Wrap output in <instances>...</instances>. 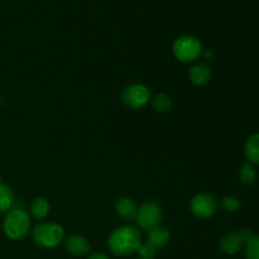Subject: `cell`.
I'll return each instance as SVG.
<instances>
[{
    "mask_svg": "<svg viewBox=\"0 0 259 259\" xmlns=\"http://www.w3.org/2000/svg\"><path fill=\"white\" fill-rule=\"evenodd\" d=\"M124 104L128 108L138 110L144 108L151 100V91L146 85L142 83H133V85L126 86L121 94Z\"/></svg>",
    "mask_w": 259,
    "mask_h": 259,
    "instance_id": "8992f818",
    "label": "cell"
},
{
    "mask_svg": "<svg viewBox=\"0 0 259 259\" xmlns=\"http://www.w3.org/2000/svg\"><path fill=\"white\" fill-rule=\"evenodd\" d=\"M202 55H204L205 57L207 58V60H210V58L212 57V52H211V51H210V50L205 51V52H204V51H202Z\"/></svg>",
    "mask_w": 259,
    "mask_h": 259,
    "instance_id": "7402d4cb",
    "label": "cell"
},
{
    "mask_svg": "<svg viewBox=\"0 0 259 259\" xmlns=\"http://www.w3.org/2000/svg\"><path fill=\"white\" fill-rule=\"evenodd\" d=\"M33 240L40 248H55L60 244L65 237V230L60 224L53 222L38 224L33 229Z\"/></svg>",
    "mask_w": 259,
    "mask_h": 259,
    "instance_id": "3957f363",
    "label": "cell"
},
{
    "mask_svg": "<svg viewBox=\"0 0 259 259\" xmlns=\"http://www.w3.org/2000/svg\"><path fill=\"white\" fill-rule=\"evenodd\" d=\"M115 210L119 217L125 220H131L136 217L137 205L129 197H120V199L116 200Z\"/></svg>",
    "mask_w": 259,
    "mask_h": 259,
    "instance_id": "7c38bea8",
    "label": "cell"
},
{
    "mask_svg": "<svg viewBox=\"0 0 259 259\" xmlns=\"http://www.w3.org/2000/svg\"><path fill=\"white\" fill-rule=\"evenodd\" d=\"M162 218L163 211L161 205L154 201H146L139 206V209H137L134 220L141 229L149 230L159 225Z\"/></svg>",
    "mask_w": 259,
    "mask_h": 259,
    "instance_id": "5b68a950",
    "label": "cell"
},
{
    "mask_svg": "<svg viewBox=\"0 0 259 259\" xmlns=\"http://www.w3.org/2000/svg\"><path fill=\"white\" fill-rule=\"evenodd\" d=\"M5 235L13 240L23 239L30 229V218L22 209L10 210L3 223Z\"/></svg>",
    "mask_w": 259,
    "mask_h": 259,
    "instance_id": "7a4b0ae2",
    "label": "cell"
},
{
    "mask_svg": "<svg viewBox=\"0 0 259 259\" xmlns=\"http://www.w3.org/2000/svg\"><path fill=\"white\" fill-rule=\"evenodd\" d=\"M152 106L157 113H167L172 108V100L166 94H157L152 99Z\"/></svg>",
    "mask_w": 259,
    "mask_h": 259,
    "instance_id": "2e32d148",
    "label": "cell"
},
{
    "mask_svg": "<svg viewBox=\"0 0 259 259\" xmlns=\"http://www.w3.org/2000/svg\"><path fill=\"white\" fill-rule=\"evenodd\" d=\"M141 244L142 238L139 230L129 225L116 228L108 240L110 252L118 257H128L133 253H137Z\"/></svg>",
    "mask_w": 259,
    "mask_h": 259,
    "instance_id": "6da1fadb",
    "label": "cell"
},
{
    "mask_svg": "<svg viewBox=\"0 0 259 259\" xmlns=\"http://www.w3.org/2000/svg\"><path fill=\"white\" fill-rule=\"evenodd\" d=\"M174 55L180 62H194L202 55L201 42L192 35H182L175 40Z\"/></svg>",
    "mask_w": 259,
    "mask_h": 259,
    "instance_id": "277c9868",
    "label": "cell"
},
{
    "mask_svg": "<svg viewBox=\"0 0 259 259\" xmlns=\"http://www.w3.org/2000/svg\"><path fill=\"white\" fill-rule=\"evenodd\" d=\"M169 237H171V234H169V230L167 228L162 227V225H157V227L152 228L147 232L146 244H148L149 247L157 250L159 248H163L168 243Z\"/></svg>",
    "mask_w": 259,
    "mask_h": 259,
    "instance_id": "9c48e42d",
    "label": "cell"
},
{
    "mask_svg": "<svg viewBox=\"0 0 259 259\" xmlns=\"http://www.w3.org/2000/svg\"><path fill=\"white\" fill-rule=\"evenodd\" d=\"M244 156L250 164H259V133L248 138L244 147Z\"/></svg>",
    "mask_w": 259,
    "mask_h": 259,
    "instance_id": "4fadbf2b",
    "label": "cell"
},
{
    "mask_svg": "<svg viewBox=\"0 0 259 259\" xmlns=\"http://www.w3.org/2000/svg\"><path fill=\"white\" fill-rule=\"evenodd\" d=\"M252 232L249 229H239L225 234L220 240V249L229 255H235L240 252L243 247L248 243L252 237Z\"/></svg>",
    "mask_w": 259,
    "mask_h": 259,
    "instance_id": "ba28073f",
    "label": "cell"
},
{
    "mask_svg": "<svg viewBox=\"0 0 259 259\" xmlns=\"http://www.w3.org/2000/svg\"><path fill=\"white\" fill-rule=\"evenodd\" d=\"M65 248L72 255H85L91 250V245L88 239L81 235H71L66 239Z\"/></svg>",
    "mask_w": 259,
    "mask_h": 259,
    "instance_id": "30bf717a",
    "label": "cell"
},
{
    "mask_svg": "<svg viewBox=\"0 0 259 259\" xmlns=\"http://www.w3.org/2000/svg\"><path fill=\"white\" fill-rule=\"evenodd\" d=\"M218 200L209 192L195 195L190 201V210L199 219H207L217 212Z\"/></svg>",
    "mask_w": 259,
    "mask_h": 259,
    "instance_id": "52a82bcc",
    "label": "cell"
},
{
    "mask_svg": "<svg viewBox=\"0 0 259 259\" xmlns=\"http://www.w3.org/2000/svg\"><path fill=\"white\" fill-rule=\"evenodd\" d=\"M88 259H110V258H109L106 254H104V253L95 252V253H93V254H91Z\"/></svg>",
    "mask_w": 259,
    "mask_h": 259,
    "instance_id": "44dd1931",
    "label": "cell"
},
{
    "mask_svg": "<svg viewBox=\"0 0 259 259\" xmlns=\"http://www.w3.org/2000/svg\"><path fill=\"white\" fill-rule=\"evenodd\" d=\"M139 259H154L156 257V249L149 247L148 244H141V247L137 250Z\"/></svg>",
    "mask_w": 259,
    "mask_h": 259,
    "instance_id": "ffe728a7",
    "label": "cell"
},
{
    "mask_svg": "<svg viewBox=\"0 0 259 259\" xmlns=\"http://www.w3.org/2000/svg\"><path fill=\"white\" fill-rule=\"evenodd\" d=\"M189 77L191 82L196 86H204L211 78V71H210L209 66L205 63H197L190 68Z\"/></svg>",
    "mask_w": 259,
    "mask_h": 259,
    "instance_id": "8fae6325",
    "label": "cell"
},
{
    "mask_svg": "<svg viewBox=\"0 0 259 259\" xmlns=\"http://www.w3.org/2000/svg\"><path fill=\"white\" fill-rule=\"evenodd\" d=\"M50 202L43 197H37L33 200L32 205H30V214L35 218V219H45L47 215L50 214Z\"/></svg>",
    "mask_w": 259,
    "mask_h": 259,
    "instance_id": "5bb4252c",
    "label": "cell"
},
{
    "mask_svg": "<svg viewBox=\"0 0 259 259\" xmlns=\"http://www.w3.org/2000/svg\"><path fill=\"white\" fill-rule=\"evenodd\" d=\"M245 259H259V235H252L245 244Z\"/></svg>",
    "mask_w": 259,
    "mask_h": 259,
    "instance_id": "ac0fdd59",
    "label": "cell"
},
{
    "mask_svg": "<svg viewBox=\"0 0 259 259\" xmlns=\"http://www.w3.org/2000/svg\"><path fill=\"white\" fill-rule=\"evenodd\" d=\"M14 204V194L8 185H4L0 180V212L8 211Z\"/></svg>",
    "mask_w": 259,
    "mask_h": 259,
    "instance_id": "9a60e30c",
    "label": "cell"
},
{
    "mask_svg": "<svg viewBox=\"0 0 259 259\" xmlns=\"http://www.w3.org/2000/svg\"><path fill=\"white\" fill-rule=\"evenodd\" d=\"M220 205H222V207L225 210V211L235 212L239 210L240 200L237 199V197H234V196H227L222 200Z\"/></svg>",
    "mask_w": 259,
    "mask_h": 259,
    "instance_id": "d6986e66",
    "label": "cell"
},
{
    "mask_svg": "<svg viewBox=\"0 0 259 259\" xmlns=\"http://www.w3.org/2000/svg\"><path fill=\"white\" fill-rule=\"evenodd\" d=\"M239 179L244 185L254 184L255 180H257V172H255L254 167L250 163L243 164V166L240 167Z\"/></svg>",
    "mask_w": 259,
    "mask_h": 259,
    "instance_id": "e0dca14e",
    "label": "cell"
}]
</instances>
